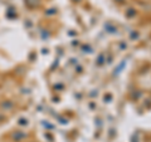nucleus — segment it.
<instances>
[{"label": "nucleus", "instance_id": "1", "mask_svg": "<svg viewBox=\"0 0 151 142\" xmlns=\"http://www.w3.org/2000/svg\"><path fill=\"white\" fill-rule=\"evenodd\" d=\"M4 120H5V117H4L3 115H0V122H3Z\"/></svg>", "mask_w": 151, "mask_h": 142}]
</instances>
